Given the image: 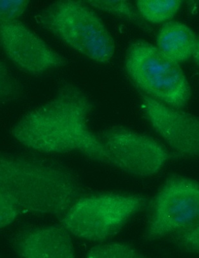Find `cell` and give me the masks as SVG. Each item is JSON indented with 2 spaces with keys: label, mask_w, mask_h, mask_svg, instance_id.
Returning <instances> with one entry per match:
<instances>
[{
  "label": "cell",
  "mask_w": 199,
  "mask_h": 258,
  "mask_svg": "<svg viewBox=\"0 0 199 258\" xmlns=\"http://www.w3.org/2000/svg\"><path fill=\"white\" fill-rule=\"evenodd\" d=\"M29 4V1L0 2V20L6 22L19 20L27 10Z\"/></svg>",
  "instance_id": "e0dca14e"
},
{
  "label": "cell",
  "mask_w": 199,
  "mask_h": 258,
  "mask_svg": "<svg viewBox=\"0 0 199 258\" xmlns=\"http://www.w3.org/2000/svg\"><path fill=\"white\" fill-rule=\"evenodd\" d=\"M0 99L2 104L18 99L22 96V85L18 79L12 74L4 61H1L0 66Z\"/></svg>",
  "instance_id": "9a60e30c"
},
{
  "label": "cell",
  "mask_w": 199,
  "mask_h": 258,
  "mask_svg": "<svg viewBox=\"0 0 199 258\" xmlns=\"http://www.w3.org/2000/svg\"><path fill=\"white\" fill-rule=\"evenodd\" d=\"M21 215L17 206L8 196L0 194V227L1 229L10 226Z\"/></svg>",
  "instance_id": "ac0fdd59"
},
{
  "label": "cell",
  "mask_w": 199,
  "mask_h": 258,
  "mask_svg": "<svg viewBox=\"0 0 199 258\" xmlns=\"http://www.w3.org/2000/svg\"><path fill=\"white\" fill-rule=\"evenodd\" d=\"M147 207L146 241L160 240L188 229L199 222V183L172 176Z\"/></svg>",
  "instance_id": "8992f818"
},
{
  "label": "cell",
  "mask_w": 199,
  "mask_h": 258,
  "mask_svg": "<svg viewBox=\"0 0 199 258\" xmlns=\"http://www.w3.org/2000/svg\"><path fill=\"white\" fill-rule=\"evenodd\" d=\"M98 135L113 159L115 168L130 175H155L171 157L167 150L153 138L125 126H111Z\"/></svg>",
  "instance_id": "52a82bcc"
},
{
  "label": "cell",
  "mask_w": 199,
  "mask_h": 258,
  "mask_svg": "<svg viewBox=\"0 0 199 258\" xmlns=\"http://www.w3.org/2000/svg\"><path fill=\"white\" fill-rule=\"evenodd\" d=\"M94 108L85 91L72 83L59 87L55 96L23 116L11 129L16 142L42 154L79 152L105 165L115 164L88 125Z\"/></svg>",
  "instance_id": "6da1fadb"
},
{
  "label": "cell",
  "mask_w": 199,
  "mask_h": 258,
  "mask_svg": "<svg viewBox=\"0 0 199 258\" xmlns=\"http://www.w3.org/2000/svg\"><path fill=\"white\" fill-rule=\"evenodd\" d=\"M0 194L11 199L21 215L61 219L87 193L76 173L59 161L36 154L3 153Z\"/></svg>",
  "instance_id": "7a4b0ae2"
},
{
  "label": "cell",
  "mask_w": 199,
  "mask_h": 258,
  "mask_svg": "<svg viewBox=\"0 0 199 258\" xmlns=\"http://www.w3.org/2000/svg\"><path fill=\"white\" fill-rule=\"evenodd\" d=\"M169 241L178 249L199 254V222L170 236Z\"/></svg>",
  "instance_id": "2e32d148"
},
{
  "label": "cell",
  "mask_w": 199,
  "mask_h": 258,
  "mask_svg": "<svg viewBox=\"0 0 199 258\" xmlns=\"http://www.w3.org/2000/svg\"><path fill=\"white\" fill-rule=\"evenodd\" d=\"M194 59H195L196 64L199 67V36L197 37V42H196L195 50L193 55Z\"/></svg>",
  "instance_id": "d6986e66"
},
{
  "label": "cell",
  "mask_w": 199,
  "mask_h": 258,
  "mask_svg": "<svg viewBox=\"0 0 199 258\" xmlns=\"http://www.w3.org/2000/svg\"><path fill=\"white\" fill-rule=\"evenodd\" d=\"M91 8L116 16L122 20L132 23L144 30L151 31V28L147 24L146 21L140 16L137 8L132 6L130 2L126 0L119 1H100V0H88L84 1Z\"/></svg>",
  "instance_id": "7c38bea8"
},
{
  "label": "cell",
  "mask_w": 199,
  "mask_h": 258,
  "mask_svg": "<svg viewBox=\"0 0 199 258\" xmlns=\"http://www.w3.org/2000/svg\"><path fill=\"white\" fill-rule=\"evenodd\" d=\"M135 4L137 11L146 22L160 23L174 17L181 8L182 2L140 0Z\"/></svg>",
  "instance_id": "4fadbf2b"
},
{
  "label": "cell",
  "mask_w": 199,
  "mask_h": 258,
  "mask_svg": "<svg viewBox=\"0 0 199 258\" xmlns=\"http://www.w3.org/2000/svg\"><path fill=\"white\" fill-rule=\"evenodd\" d=\"M141 107L152 128L179 156L199 158V116L144 93Z\"/></svg>",
  "instance_id": "9c48e42d"
},
{
  "label": "cell",
  "mask_w": 199,
  "mask_h": 258,
  "mask_svg": "<svg viewBox=\"0 0 199 258\" xmlns=\"http://www.w3.org/2000/svg\"><path fill=\"white\" fill-rule=\"evenodd\" d=\"M0 44L9 61L32 76H41L68 63L64 56L20 20H0Z\"/></svg>",
  "instance_id": "ba28073f"
},
{
  "label": "cell",
  "mask_w": 199,
  "mask_h": 258,
  "mask_svg": "<svg viewBox=\"0 0 199 258\" xmlns=\"http://www.w3.org/2000/svg\"><path fill=\"white\" fill-rule=\"evenodd\" d=\"M197 37L190 28L179 22L166 23L159 30L157 45L166 57L178 63L193 56Z\"/></svg>",
  "instance_id": "8fae6325"
},
{
  "label": "cell",
  "mask_w": 199,
  "mask_h": 258,
  "mask_svg": "<svg viewBox=\"0 0 199 258\" xmlns=\"http://www.w3.org/2000/svg\"><path fill=\"white\" fill-rule=\"evenodd\" d=\"M44 30L95 61L107 63L113 58V36L97 14L84 1L58 0L48 5L36 16Z\"/></svg>",
  "instance_id": "3957f363"
},
{
  "label": "cell",
  "mask_w": 199,
  "mask_h": 258,
  "mask_svg": "<svg viewBox=\"0 0 199 258\" xmlns=\"http://www.w3.org/2000/svg\"><path fill=\"white\" fill-rule=\"evenodd\" d=\"M70 234L62 224L25 227L14 235L12 247L20 257L73 258Z\"/></svg>",
  "instance_id": "30bf717a"
},
{
  "label": "cell",
  "mask_w": 199,
  "mask_h": 258,
  "mask_svg": "<svg viewBox=\"0 0 199 258\" xmlns=\"http://www.w3.org/2000/svg\"><path fill=\"white\" fill-rule=\"evenodd\" d=\"M88 258H137L144 255L128 244L124 243H100L86 253Z\"/></svg>",
  "instance_id": "5bb4252c"
},
{
  "label": "cell",
  "mask_w": 199,
  "mask_h": 258,
  "mask_svg": "<svg viewBox=\"0 0 199 258\" xmlns=\"http://www.w3.org/2000/svg\"><path fill=\"white\" fill-rule=\"evenodd\" d=\"M125 68L145 95L178 109L188 104L191 88L183 71L158 47L142 40L133 42L126 50Z\"/></svg>",
  "instance_id": "5b68a950"
},
{
  "label": "cell",
  "mask_w": 199,
  "mask_h": 258,
  "mask_svg": "<svg viewBox=\"0 0 199 258\" xmlns=\"http://www.w3.org/2000/svg\"><path fill=\"white\" fill-rule=\"evenodd\" d=\"M147 205L145 197L137 195H86L60 219L61 224L79 238L104 242L118 234L131 218Z\"/></svg>",
  "instance_id": "277c9868"
}]
</instances>
